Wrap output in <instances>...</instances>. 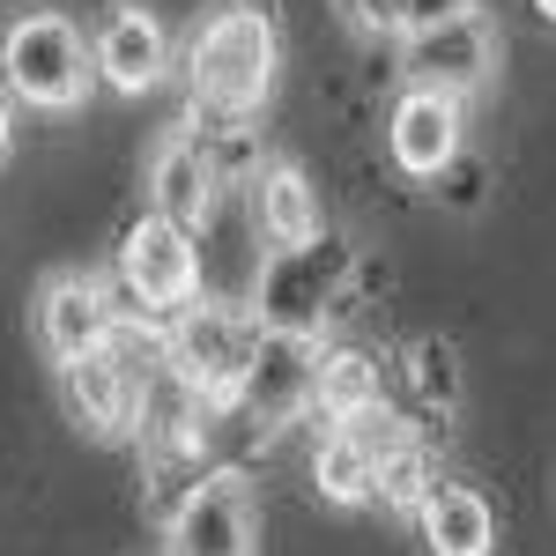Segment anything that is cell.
Returning <instances> with one entry per match:
<instances>
[{
	"label": "cell",
	"instance_id": "6da1fadb",
	"mask_svg": "<svg viewBox=\"0 0 556 556\" xmlns=\"http://www.w3.org/2000/svg\"><path fill=\"white\" fill-rule=\"evenodd\" d=\"M275 23L253 0H230L223 15L201 23L193 38V104L215 112L223 127H245L260 112V97L275 89Z\"/></svg>",
	"mask_w": 556,
	"mask_h": 556
},
{
	"label": "cell",
	"instance_id": "7a4b0ae2",
	"mask_svg": "<svg viewBox=\"0 0 556 556\" xmlns=\"http://www.w3.org/2000/svg\"><path fill=\"white\" fill-rule=\"evenodd\" d=\"M253 356H260V334L253 319L223 312V304H186L164 334V371H172L201 408H230L245 379H253Z\"/></svg>",
	"mask_w": 556,
	"mask_h": 556
},
{
	"label": "cell",
	"instance_id": "3957f363",
	"mask_svg": "<svg viewBox=\"0 0 556 556\" xmlns=\"http://www.w3.org/2000/svg\"><path fill=\"white\" fill-rule=\"evenodd\" d=\"M0 75L8 89L23 97V104H45V112H75L97 83V60H89L83 30L67 23V15H23V23H8V38H0Z\"/></svg>",
	"mask_w": 556,
	"mask_h": 556
},
{
	"label": "cell",
	"instance_id": "277c9868",
	"mask_svg": "<svg viewBox=\"0 0 556 556\" xmlns=\"http://www.w3.org/2000/svg\"><path fill=\"white\" fill-rule=\"evenodd\" d=\"M401 67L416 75V89H438V97L468 104L475 89L497 75V30H490L482 8H460L445 23H416L401 38Z\"/></svg>",
	"mask_w": 556,
	"mask_h": 556
},
{
	"label": "cell",
	"instance_id": "5b68a950",
	"mask_svg": "<svg viewBox=\"0 0 556 556\" xmlns=\"http://www.w3.org/2000/svg\"><path fill=\"white\" fill-rule=\"evenodd\" d=\"M119 275H127V298L141 312H186L193 290H201V245H193V230H178L164 215H141L127 230V245H119Z\"/></svg>",
	"mask_w": 556,
	"mask_h": 556
},
{
	"label": "cell",
	"instance_id": "8992f818",
	"mask_svg": "<svg viewBox=\"0 0 556 556\" xmlns=\"http://www.w3.org/2000/svg\"><path fill=\"white\" fill-rule=\"evenodd\" d=\"M260 513L238 475H201L172 513V556H253Z\"/></svg>",
	"mask_w": 556,
	"mask_h": 556
},
{
	"label": "cell",
	"instance_id": "52a82bcc",
	"mask_svg": "<svg viewBox=\"0 0 556 556\" xmlns=\"http://www.w3.org/2000/svg\"><path fill=\"white\" fill-rule=\"evenodd\" d=\"M112 334H119V304H112L104 282H89V275H52V282H45L38 342L60 371L83 364V356H97V349H112Z\"/></svg>",
	"mask_w": 556,
	"mask_h": 556
},
{
	"label": "cell",
	"instance_id": "ba28073f",
	"mask_svg": "<svg viewBox=\"0 0 556 556\" xmlns=\"http://www.w3.org/2000/svg\"><path fill=\"white\" fill-rule=\"evenodd\" d=\"M89 60H97V83H112L119 97H141V89L164 83V67H172V30H164L141 0H119V8L97 23Z\"/></svg>",
	"mask_w": 556,
	"mask_h": 556
},
{
	"label": "cell",
	"instance_id": "9c48e42d",
	"mask_svg": "<svg viewBox=\"0 0 556 556\" xmlns=\"http://www.w3.org/2000/svg\"><path fill=\"white\" fill-rule=\"evenodd\" d=\"M60 393H67L75 424H89L97 438H119V430H134V416H141V379H134V364H127L119 342L83 356V364H67V371H60Z\"/></svg>",
	"mask_w": 556,
	"mask_h": 556
},
{
	"label": "cell",
	"instance_id": "30bf717a",
	"mask_svg": "<svg viewBox=\"0 0 556 556\" xmlns=\"http://www.w3.org/2000/svg\"><path fill=\"white\" fill-rule=\"evenodd\" d=\"M215 186H223V164L208 156V141L201 134H172L156 149V164H149V201H156L149 215H164L178 230H201L215 208Z\"/></svg>",
	"mask_w": 556,
	"mask_h": 556
},
{
	"label": "cell",
	"instance_id": "8fae6325",
	"mask_svg": "<svg viewBox=\"0 0 556 556\" xmlns=\"http://www.w3.org/2000/svg\"><path fill=\"white\" fill-rule=\"evenodd\" d=\"M386 149L408 178H438L453 156H460V104L438 97V89H408L386 119Z\"/></svg>",
	"mask_w": 556,
	"mask_h": 556
},
{
	"label": "cell",
	"instance_id": "7c38bea8",
	"mask_svg": "<svg viewBox=\"0 0 556 556\" xmlns=\"http://www.w3.org/2000/svg\"><path fill=\"white\" fill-rule=\"evenodd\" d=\"M312 371H319V349L312 334H260V356H253V379H245V408L253 424H290L298 408H312Z\"/></svg>",
	"mask_w": 556,
	"mask_h": 556
},
{
	"label": "cell",
	"instance_id": "4fadbf2b",
	"mask_svg": "<svg viewBox=\"0 0 556 556\" xmlns=\"http://www.w3.org/2000/svg\"><path fill=\"white\" fill-rule=\"evenodd\" d=\"M253 215H260V230H267L275 253L319 245V193H312V178L298 164H275V172L253 178Z\"/></svg>",
	"mask_w": 556,
	"mask_h": 556
},
{
	"label": "cell",
	"instance_id": "5bb4252c",
	"mask_svg": "<svg viewBox=\"0 0 556 556\" xmlns=\"http://www.w3.org/2000/svg\"><path fill=\"white\" fill-rule=\"evenodd\" d=\"M424 542H430V556H490L497 549L490 497L468 490V482H438L430 505H424Z\"/></svg>",
	"mask_w": 556,
	"mask_h": 556
},
{
	"label": "cell",
	"instance_id": "9a60e30c",
	"mask_svg": "<svg viewBox=\"0 0 556 556\" xmlns=\"http://www.w3.org/2000/svg\"><path fill=\"white\" fill-rule=\"evenodd\" d=\"M312 482H319L327 505H364V497H379V453H371V438L334 424L319 438V453H312Z\"/></svg>",
	"mask_w": 556,
	"mask_h": 556
},
{
	"label": "cell",
	"instance_id": "2e32d148",
	"mask_svg": "<svg viewBox=\"0 0 556 556\" xmlns=\"http://www.w3.org/2000/svg\"><path fill=\"white\" fill-rule=\"evenodd\" d=\"M312 408L327 424H356L379 408V364L364 349H319V371H312Z\"/></svg>",
	"mask_w": 556,
	"mask_h": 556
},
{
	"label": "cell",
	"instance_id": "e0dca14e",
	"mask_svg": "<svg viewBox=\"0 0 556 556\" xmlns=\"http://www.w3.org/2000/svg\"><path fill=\"white\" fill-rule=\"evenodd\" d=\"M430 490H438V482H430V445L416 438V430L393 438V445L379 453V497H386V505H401V513H424Z\"/></svg>",
	"mask_w": 556,
	"mask_h": 556
},
{
	"label": "cell",
	"instance_id": "ac0fdd59",
	"mask_svg": "<svg viewBox=\"0 0 556 556\" xmlns=\"http://www.w3.org/2000/svg\"><path fill=\"white\" fill-rule=\"evenodd\" d=\"M342 8L364 30H401V38H408V0H342Z\"/></svg>",
	"mask_w": 556,
	"mask_h": 556
},
{
	"label": "cell",
	"instance_id": "d6986e66",
	"mask_svg": "<svg viewBox=\"0 0 556 556\" xmlns=\"http://www.w3.org/2000/svg\"><path fill=\"white\" fill-rule=\"evenodd\" d=\"M460 8H475V0H408V30H416V23H445V15H460Z\"/></svg>",
	"mask_w": 556,
	"mask_h": 556
},
{
	"label": "cell",
	"instance_id": "ffe728a7",
	"mask_svg": "<svg viewBox=\"0 0 556 556\" xmlns=\"http://www.w3.org/2000/svg\"><path fill=\"white\" fill-rule=\"evenodd\" d=\"M0 156H8V97H0Z\"/></svg>",
	"mask_w": 556,
	"mask_h": 556
},
{
	"label": "cell",
	"instance_id": "44dd1931",
	"mask_svg": "<svg viewBox=\"0 0 556 556\" xmlns=\"http://www.w3.org/2000/svg\"><path fill=\"white\" fill-rule=\"evenodd\" d=\"M534 8H542V15H549V23H556V0H534Z\"/></svg>",
	"mask_w": 556,
	"mask_h": 556
}]
</instances>
